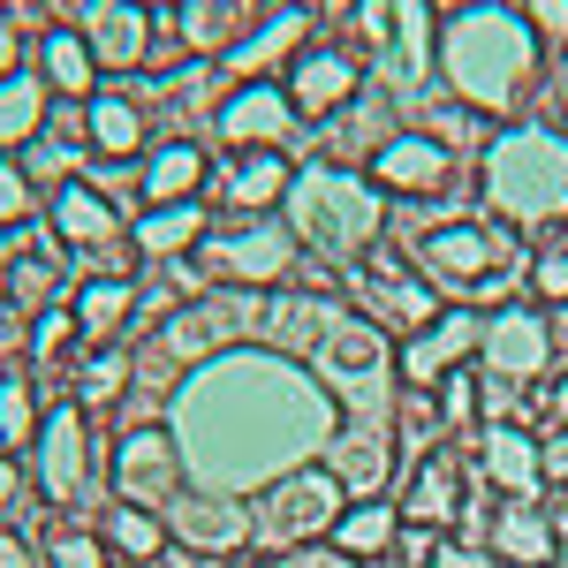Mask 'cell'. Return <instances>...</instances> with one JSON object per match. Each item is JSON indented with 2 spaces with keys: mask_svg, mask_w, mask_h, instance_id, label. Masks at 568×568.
Instances as JSON below:
<instances>
[{
  "mask_svg": "<svg viewBox=\"0 0 568 568\" xmlns=\"http://www.w3.org/2000/svg\"><path fill=\"white\" fill-rule=\"evenodd\" d=\"M182 425V463L205 478V493H227V485H265L258 478V439H273V455L288 470H304L311 447H326L334 425H342V402L318 394L288 364V356H227V364H205L175 402Z\"/></svg>",
  "mask_w": 568,
  "mask_h": 568,
  "instance_id": "obj_1",
  "label": "cell"
},
{
  "mask_svg": "<svg viewBox=\"0 0 568 568\" xmlns=\"http://www.w3.org/2000/svg\"><path fill=\"white\" fill-rule=\"evenodd\" d=\"M433 69L463 106L508 114V106H524V91L538 84L546 53H538V31H530L524 8H508V0H470V8H455V16L439 23V61Z\"/></svg>",
  "mask_w": 568,
  "mask_h": 568,
  "instance_id": "obj_2",
  "label": "cell"
},
{
  "mask_svg": "<svg viewBox=\"0 0 568 568\" xmlns=\"http://www.w3.org/2000/svg\"><path fill=\"white\" fill-rule=\"evenodd\" d=\"M478 197L485 213L516 235H546L568 220V136L546 122L500 130L478 152Z\"/></svg>",
  "mask_w": 568,
  "mask_h": 568,
  "instance_id": "obj_3",
  "label": "cell"
},
{
  "mask_svg": "<svg viewBox=\"0 0 568 568\" xmlns=\"http://www.w3.org/2000/svg\"><path fill=\"white\" fill-rule=\"evenodd\" d=\"M281 220L296 227V243H304L311 258L349 265L387 235V197H379V182L356 175V168L311 160V168H296V182H288V213Z\"/></svg>",
  "mask_w": 568,
  "mask_h": 568,
  "instance_id": "obj_4",
  "label": "cell"
},
{
  "mask_svg": "<svg viewBox=\"0 0 568 568\" xmlns=\"http://www.w3.org/2000/svg\"><path fill=\"white\" fill-rule=\"evenodd\" d=\"M417 265L439 296H508L530 281V235L500 220H433L417 235Z\"/></svg>",
  "mask_w": 568,
  "mask_h": 568,
  "instance_id": "obj_5",
  "label": "cell"
},
{
  "mask_svg": "<svg viewBox=\"0 0 568 568\" xmlns=\"http://www.w3.org/2000/svg\"><path fill=\"white\" fill-rule=\"evenodd\" d=\"M296 265H304V243H296V227L281 213H227L220 227H205V243L190 251V273L205 281V288H288L296 281Z\"/></svg>",
  "mask_w": 568,
  "mask_h": 568,
  "instance_id": "obj_6",
  "label": "cell"
},
{
  "mask_svg": "<svg viewBox=\"0 0 568 568\" xmlns=\"http://www.w3.org/2000/svg\"><path fill=\"white\" fill-rule=\"evenodd\" d=\"M45 235L77 258V273H91V281H130V220H122V205L99 190V182L69 175L53 182V197H45Z\"/></svg>",
  "mask_w": 568,
  "mask_h": 568,
  "instance_id": "obj_7",
  "label": "cell"
},
{
  "mask_svg": "<svg viewBox=\"0 0 568 568\" xmlns=\"http://www.w3.org/2000/svg\"><path fill=\"white\" fill-rule=\"evenodd\" d=\"M342 288H349L356 304H364V318H372L387 342H394V334H425L439 311H447V296H439L433 281H425V265L409 258L394 235H379L364 258H349Z\"/></svg>",
  "mask_w": 568,
  "mask_h": 568,
  "instance_id": "obj_8",
  "label": "cell"
},
{
  "mask_svg": "<svg viewBox=\"0 0 568 568\" xmlns=\"http://www.w3.org/2000/svg\"><path fill=\"white\" fill-rule=\"evenodd\" d=\"M349 516V485L334 478L326 463H304L288 478H273L251 508V546H273V554H296V546H318L334 538V524Z\"/></svg>",
  "mask_w": 568,
  "mask_h": 568,
  "instance_id": "obj_9",
  "label": "cell"
},
{
  "mask_svg": "<svg viewBox=\"0 0 568 568\" xmlns=\"http://www.w3.org/2000/svg\"><path fill=\"white\" fill-rule=\"evenodd\" d=\"M318 379L334 387L342 417H394V342L372 326V318H342L326 342H318Z\"/></svg>",
  "mask_w": 568,
  "mask_h": 568,
  "instance_id": "obj_10",
  "label": "cell"
},
{
  "mask_svg": "<svg viewBox=\"0 0 568 568\" xmlns=\"http://www.w3.org/2000/svg\"><path fill=\"white\" fill-rule=\"evenodd\" d=\"M364 175L379 182V197H402V205H433V197H455L463 190V152H447L439 136L425 130H394Z\"/></svg>",
  "mask_w": 568,
  "mask_h": 568,
  "instance_id": "obj_11",
  "label": "cell"
},
{
  "mask_svg": "<svg viewBox=\"0 0 568 568\" xmlns=\"http://www.w3.org/2000/svg\"><path fill=\"white\" fill-rule=\"evenodd\" d=\"M182 439L168 425H122L114 439V455H106V485H114V500H130V508H168L182 493Z\"/></svg>",
  "mask_w": 568,
  "mask_h": 568,
  "instance_id": "obj_12",
  "label": "cell"
},
{
  "mask_svg": "<svg viewBox=\"0 0 568 568\" xmlns=\"http://www.w3.org/2000/svg\"><path fill=\"white\" fill-rule=\"evenodd\" d=\"M31 478L53 508H77L91 485H99V455H91V417L77 402H61V409H45L39 439H31Z\"/></svg>",
  "mask_w": 568,
  "mask_h": 568,
  "instance_id": "obj_13",
  "label": "cell"
},
{
  "mask_svg": "<svg viewBox=\"0 0 568 568\" xmlns=\"http://www.w3.org/2000/svg\"><path fill=\"white\" fill-rule=\"evenodd\" d=\"M281 91H288V106H296L304 122H334V114L349 106L356 91H364V61H356L349 45L311 39L304 53L281 69Z\"/></svg>",
  "mask_w": 568,
  "mask_h": 568,
  "instance_id": "obj_14",
  "label": "cell"
},
{
  "mask_svg": "<svg viewBox=\"0 0 568 568\" xmlns=\"http://www.w3.org/2000/svg\"><path fill=\"white\" fill-rule=\"evenodd\" d=\"M554 364V326L538 318L530 304H500L485 318V342H478V372L500 379V387H524Z\"/></svg>",
  "mask_w": 568,
  "mask_h": 568,
  "instance_id": "obj_15",
  "label": "cell"
},
{
  "mask_svg": "<svg viewBox=\"0 0 568 568\" xmlns=\"http://www.w3.org/2000/svg\"><path fill=\"white\" fill-rule=\"evenodd\" d=\"M296 122L304 114L288 106L281 84H235L213 114V136H220V152H288Z\"/></svg>",
  "mask_w": 568,
  "mask_h": 568,
  "instance_id": "obj_16",
  "label": "cell"
},
{
  "mask_svg": "<svg viewBox=\"0 0 568 568\" xmlns=\"http://www.w3.org/2000/svg\"><path fill=\"white\" fill-rule=\"evenodd\" d=\"M478 342H485V318H478L470 304H447L433 326H425V334H409V342L394 349V372H402L409 387L433 394L439 379L455 372V364H470V356H478Z\"/></svg>",
  "mask_w": 568,
  "mask_h": 568,
  "instance_id": "obj_17",
  "label": "cell"
},
{
  "mask_svg": "<svg viewBox=\"0 0 568 568\" xmlns=\"http://www.w3.org/2000/svg\"><path fill=\"white\" fill-rule=\"evenodd\" d=\"M342 318H349V311L334 304V288H304V281H288V288H265L258 334L281 356H318V342H326Z\"/></svg>",
  "mask_w": 568,
  "mask_h": 568,
  "instance_id": "obj_18",
  "label": "cell"
},
{
  "mask_svg": "<svg viewBox=\"0 0 568 568\" xmlns=\"http://www.w3.org/2000/svg\"><path fill=\"white\" fill-rule=\"evenodd\" d=\"M168 530H175V546H190V554H213V561H235L243 546H251V508L243 500H227V493H175L168 508Z\"/></svg>",
  "mask_w": 568,
  "mask_h": 568,
  "instance_id": "obj_19",
  "label": "cell"
},
{
  "mask_svg": "<svg viewBox=\"0 0 568 568\" xmlns=\"http://www.w3.org/2000/svg\"><path fill=\"white\" fill-rule=\"evenodd\" d=\"M77 31H84L99 69H136V61H152L160 16H152L144 0H91V16L77 23Z\"/></svg>",
  "mask_w": 568,
  "mask_h": 568,
  "instance_id": "obj_20",
  "label": "cell"
},
{
  "mask_svg": "<svg viewBox=\"0 0 568 568\" xmlns=\"http://www.w3.org/2000/svg\"><path fill=\"white\" fill-rule=\"evenodd\" d=\"M402 524H417V530H455L463 524V508H470V478H463V463L447 455V439H439V455H425L417 463V478L402 485Z\"/></svg>",
  "mask_w": 568,
  "mask_h": 568,
  "instance_id": "obj_21",
  "label": "cell"
},
{
  "mask_svg": "<svg viewBox=\"0 0 568 568\" xmlns=\"http://www.w3.org/2000/svg\"><path fill=\"white\" fill-rule=\"evenodd\" d=\"M478 470L500 500H538V485H546L538 439L524 425H478Z\"/></svg>",
  "mask_w": 568,
  "mask_h": 568,
  "instance_id": "obj_22",
  "label": "cell"
},
{
  "mask_svg": "<svg viewBox=\"0 0 568 568\" xmlns=\"http://www.w3.org/2000/svg\"><path fill=\"white\" fill-rule=\"evenodd\" d=\"M485 546L500 554V568H554V561H561L554 516H546L538 500H500L493 524H485Z\"/></svg>",
  "mask_w": 568,
  "mask_h": 568,
  "instance_id": "obj_23",
  "label": "cell"
},
{
  "mask_svg": "<svg viewBox=\"0 0 568 568\" xmlns=\"http://www.w3.org/2000/svg\"><path fill=\"white\" fill-rule=\"evenodd\" d=\"M265 16H258V0H182V16H175V39L182 53H205V61H227L235 45L258 31Z\"/></svg>",
  "mask_w": 568,
  "mask_h": 568,
  "instance_id": "obj_24",
  "label": "cell"
},
{
  "mask_svg": "<svg viewBox=\"0 0 568 568\" xmlns=\"http://www.w3.org/2000/svg\"><path fill=\"white\" fill-rule=\"evenodd\" d=\"M288 182H296V160L288 152H227L220 160L227 213H273V205H288Z\"/></svg>",
  "mask_w": 568,
  "mask_h": 568,
  "instance_id": "obj_25",
  "label": "cell"
},
{
  "mask_svg": "<svg viewBox=\"0 0 568 568\" xmlns=\"http://www.w3.org/2000/svg\"><path fill=\"white\" fill-rule=\"evenodd\" d=\"M304 45H311V16L304 8H273L258 31L227 53V77H235V84H258V77H273V69H288Z\"/></svg>",
  "mask_w": 568,
  "mask_h": 568,
  "instance_id": "obj_26",
  "label": "cell"
},
{
  "mask_svg": "<svg viewBox=\"0 0 568 568\" xmlns=\"http://www.w3.org/2000/svg\"><path fill=\"white\" fill-rule=\"evenodd\" d=\"M387 91H356L349 106H342V114H334V122H318V144H326V160H334V168H349V160H364V168H372V152H379V144H387Z\"/></svg>",
  "mask_w": 568,
  "mask_h": 568,
  "instance_id": "obj_27",
  "label": "cell"
},
{
  "mask_svg": "<svg viewBox=\"0 0 568 568\" xmlns=\"http://www.w3.org/2000/svg\"><path fill=\"white\" fill-rule=\"evenodd\" d=\"M130 379H136L130 342H99V349H77V364H69V402H77L84 417H106V409L130 394Z\"/></svg>",
  "mask_w": 568,
  "mask_h": 568,
  "instance_id": "obj_28",
  "label": "cell"
},
{
  "mask_svg": "<svg viewBox=\"0 0 568 568\" xmlns=\"http://www.w3.org/2000/svg\"><path fill=\"white\" fill-rule=\"evenodd\" d=\"M39 77H45V91L53 99H99V61H91V45H84V31H69V23H53L39 39Z\"/></svg>",
  "mask_w": 568,
  "mask_h": 568,
  "instance_id": "obj_29",
  "label": "cell"
},
{
  "mask_svg": "<svg viewBox=\"0 0 568 568\" xmlns=\"http://www.w3.org/2000/svg\"><path fill=\"white\" fill-rule=\"evenodd\" d=\"M130 243H136V258H160V265H175L182 251H197L205 243V205H144V220L130 227Z\"/></svg>",
  "mask_w": 568,
  "mask_h": 568,
  "instance_id": "obj_30",
  "label": "cell"
},
{
  "mask_svg": "<svg viewBox=\"0 0 568 568\" xmlns=\"http://www.w3.org/2000/svg\"><path fill=\"white\" fill-rule=\"evenodd\" d=\"M99 538H106L114 561H130V568H160V561H168V546H175L168 516H160V508H130V500L106 508V530H99Z\"/></svg>",
  "mask_w": 568,
  "mask_h": 568,
  "instance_id": "obj_31",
  "label": "cell"
},
{
  "mask_svg": "<svg viewBox=\"0 0 568 568\" xmlns=\"http://www.w3.org/2000/svg\"><path fill=\"white\" fill-rule=\"evenodd\" d=\"M84 130H91V152H99V160H136V152H144V106H136L130 91H99V99H91L84 106Z\"/></svg>",
  "mask_w": 568,
  "mask_h": 568,
  "instance_id": "obj_32",
  "label": "cell"
},
{
  "mask_svg": "<svg viewBox=\"0 0 568 568\" xmlns=\"http://www.w3.org/2000/svg\"><path fill=\"white\" fill-rule=\"evenodd\" d=\"M69 311H77V326H84V349L122 342V326L136 318V281H77Z\"/></svg>",
  "mask_w": 568,
  "mask_h": 568,
  "instance_id": "obj_33",
  "label": "cell"
},
{
  "mask_svg": "<svg viewBox=\"0 0 568 568\" xmlns=\"http://www.w3.org/2000/svg\"><path fill=\"white\" fill-rule=\"evenodd\" d=\"M205 182V144H160L152 160H144V175H136V190H144V205H182L190 190Z\"/></svg>",
  "mask_w": 568,
  "mask_h": 568,
  "instance_id": "obj_34",
  "label": "cell"
},
{
  "mask_svg": "<svg viewBox=\"0 0 568 568\" xmlns=\"http://www.w3.org/2000/svg\"><path fill=\"white\" fill-rule=\"evenodd\" d=\"M45 114H53V91H45V77H0V152L8 144H31V136L45 130Z\"/></svg>",
  "mask_w": 568,
  "mask_h": 568,
  "instance_id": "obj_35",
  "label": "cell"
},
{
  "mask_svg": "<svg viewBox=\"0 0 568 568\" xmlns=\"http://www.w3.org/2000/svg\"><path fill=\"white\" fill-rule=\"evenodd\" d=\"M394 538H402V508H387V500H356L349 516L334 524V546H342V554H356V561L387 554Z\"/></svg>",
  "mask_w": 568,
  "mask_h": 568,
  "instance_id": "obj_36",
  "label": "cell"
},
{
  "mask_svg": "<svg viewBox=\"0 0 568 568\" xmlns=\"http://www.w3.org/2000/svg\"><path fill=\"white\" fill-rule=\"evenodd\" d=\"M39 387L23 379V372H0V455H16L23 463V447L39 439Z\"/></svg>",
  "mask_w": 568,
  "mask_h": 568,
  "instance_id": "obj_37",
  "label": "cell"
},
{
  "mask_svg": "<svg viewBox=\"0 0 568 568\" xmlns=\"http://www.w3.org/2000/svg\"><path fill=\"white\" fill-rule=\"evenodd\" d=\"M433 402H439V417H447L463 439H478V425H485V372H478V356L455 364V372L433 387Z\"/></svg>",
  "mask_w": 568,
  "mask_h": 568,
  "instance_id": "obj_38",
  "label": "cell"
},
{
  "mask_svg": "<svg viewBox=\"0 0 568 568\" xmlns=\"http://www.w3.org/2000/svg\"><path fill=\"white\" fill-rule=\"evenodd\" d=\"M530 296L538 304H568V220L530 243Z\"/></svg>",
  "mask_w": 568,
  "mask_h": 568,
  "instance_id": "obj_39",
  "label": "cell"
},
{
  "mask_svg": "<svg viewBox=\"0 0 568 568\" xmlns=\"http://www.w3.org/2000/svg\"><path fill=\"white\" fill-rule=\"evenodd\" d=\"M349 31H356V53H372V61L387 69V53H394V0H356Z\"/></svg>",
  "mask_w": 568,
  "mask_h": 568,
  "instance_id": "obj_40",
  "label": "cell"
},
{
  "mask_svg": "<svg viewBox=\"0 0 568 568\" xmlns=\"http://www.w3.org/2000/svg\"><path fill=\"white\" fill-rule=\"evenodd\" d=\"M69 342H84L77 311H39V318H31V356H39V372H45V364H61Z\"/></svg>",
  "mask_w": 568,
  "mask_h": 568,
  "instance_id": "obj_41",
  "label": "cell"
},
{
  "mask_svg": "<svg viewBox=\"0 0 568 568\" xmlns=\"http://www.w3.org/2000/svg\"><path fill=\"white\" fill-rule=\"evenodd\" d=\"M106 538H91V530H53V546H45V568H106Z\"/></svg>",
  "mask_w": 568,
  "mask_h": 568,
  "instance_id": "obj_42",
  "label": "cell"
},
{
  "mask_svg": "<svg viewBox=\"0 0 568 568\" xmlns=\"http://www.w3.org/2000/svg\"><path fill=\"white\" fill-rule=\"evenodd\" d=\"M45 493H39V478H23V463L16 455H0V524L16 530V516H31Z\"/></svg>",
  "mask_w": 568,
  "mask_h": 568,
  "instance_id": "obj_43",
  "label": "cell"
},
{
  "mask_svg": "<svg viewBox=\"0 0 568 568\" xmlns=\"http://www.w3.org/2000/svg\"><path fill=\"white\" fill-rule=\"evenodd\" d=\"M31 205H39V197H31V168H16V160L0 152V235H8V227H23Z\"/></svg>",
  "mask_w": 568,
  "mask_h": 568,
  "instance_id": "obj_44",
  "label": "cell"
},
{
  "mask_svg": "<svg viewBox=\"0 0 568 568\" xmlns=\"http://www.w3.org/2000/svg\"><path fill=\"white\" fill-rule=\"evenodd\" d=\"M425 568H500V554H493V546H478V538H439Z\"/></svg>",
  "mask_w": 568,
  "mask_h": 568,
  "instance_id": "obj_45",
  "label": "cell"
},
{
  "mask_svg": "<svg viewBox=\"0 0 568 568\" xmlns=\"http://www.w3.org/2000/svg\"><path fill=\"white\" fill-rule=\"evenodd\" d=\"M273 568H364L356 554H342L334 538H318V546H296V554H281Z\"/></svg>",
  "mask_w": 568,
  "mask_h": 568,
  "instance_id": "obj_46",
  "label": "cell"
},
{
  "mask_svg": "<svg viewBox=\"0 0 568 568\" xmlns=\"http://www.w3.org/2000/svg\"><path fill=\"white\" fill-rule=\"evenodd\" d=\"M524 16H530V31H538V39L568 45V0H524Z\"/></svg>",
  "mask_w": 568,
  "mask_h": 568,
  "instance_id": "obj_47",
  "label": "cell"
},
{
  "mask_svg": "<svg viewBox=\"0 0 568 568\" xmlns=\"http://www.w3.org/2000/svg\"><path fill=\"white\" fill-rule=\"evenodd\" d=\"M0 568H45V554L23 538V530H8L0 524Z\"/></svg>",
  "mask_w": 568,
  "mask_h": 568,
  "instance_id": "obj_48",
  "label": "cell"
},
{
  "mask_svg": "<svg viewBox=\"0 0 568 568\" xmlns=\"http://www.w3.org/2000/svg\"><path fill=\"white\" fill-rule=\"evenodd\" d=\"M538 463H546V478L568 485V425H554V433L538 439Z\"/></svg>",
  "mask_w": 568,
  "mask_h": 568,
  "instance_id": "obj_49",
  "label": "cell"
},
{
  "mask_svg": "<svg viewBox=\"0 0 568 568\" xmlns=\"http://www.w3.org/2000/svg\"><path fill=\"white\" fill-rule=\"evenodd\" d=\"M296 8H304L311 23H318V16H326V23H349V8H356V0H296Z\"/></svg>",
  "mask_w": 568,
  "mask_h": 568,
  "instance_id": "obj_50",
  "label": "cell"
},
{
  "mask_svg": "<svg viewBox=\"0 0 568 568\" xmlns=\"http://www.w3.org/2000/svg\"><path fill=\"white\" fill-rule=\"evenodd\" d=\"M546 409H554V425H568V372H554V394H546Z\"/></svg>",
  "mask_w": 568,
  "mask_h": 568,
  "instance_id": "obj_51",
  "label": "cell"
},
{
  "mask_svg": "<svg viewBox=\"0 0 568 568\" xmlns=\"http://www.w3.org/2000/svg\"><path fill=\"white\" fill-rule=\"evenodd\" d=\"M554 106L568 114V45H561V61H554Z\"/></svg>",
  "mask_w": 568,
  "mask_h": 568,
  "instance_id": "obj_52",
  "label": "cell"
},
{
  "mask_svg": "<svg viewBox=\"0 0 568 568\" xmlns=\"http://www.w3.org/2000/svg\"><path fill=\"white\" fill-rule=\"evenodd\" d=\"M554 538L568 546V485H561V500H554Z\"/></svg>",
  "mask_w": 568,
  "mask_h": 568,
  "instance_id": "obj_53",
  "label": "cell"
},
{
  "mask_svg": "<svg viewBox=\"0 0 568 568\" xmlns=\"http://www.w3.org/2000/svg\"><path fill=\"white\" fill-rule=\"evenodd\" d=\"M235 568H265V561H235Z\"/></svg>",
  "mask_w": 568,
  "mask_h": 568,
  "instance_id": "obj_54",
  "label": "cell"
},
{
  "mask_svg": "<svg viewBox=\"0 0 568 568\" xmlns=\"http://www.w3.org/2000/svg\"><path fill=\"white\" fill-rule=\"evenodd\" d=\"M144 8H160V0H144Z\"/></svg>",
  "mask_w": 568,
  "mask_h": 568,
  "instance_id": "obj_55",
  "label": "cell"
},
{
  "mask_svg": "<svg viewBox=\"0 0 568 568\" xmlns=\"http://www.w3.org/2000/svg\"><path fill=\"white\" fill-rule=\"evenodd\" d=\"M554 568H568V561H554Z\"/></svg>",
  "mask_w": 568,
  "mask_h": 568,
  "instance_id": "obj_56",
  "label": "cell"
}]
</instances>
